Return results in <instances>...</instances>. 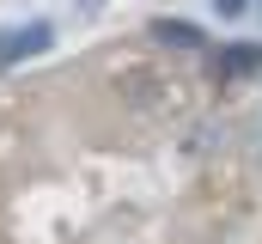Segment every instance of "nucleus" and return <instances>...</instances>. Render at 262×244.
Masks as SVG:
<instances>
[{"label":"nucleus","instance_id":"1","mask_svg":"<svg viewBox=\"0 0 262 244\" xmlns=\"http://www.w3.org/2000/svg\"><path fill=\"white\" fill-rule=\"evenodd\" d=\"M55 49V25L49 18H31V25H6L0 31V73H12L18 61H37Z\"/></svg>","mask_w":262,"mask_h":244},{"label":"nucleus","instance_id":"2","mask_svg":"<svg viewBox=\"0 0 262 244\" xmlns=\"http://www.w3.org/2000/svg\"><path fill=\"white\" fill-rule=\"evenodd\" d=\"M213 67H220L226 79H250V73H262V43H226V49L213 55Z\"/></svg>","mask_w":262,"mask_h":244},{"label":"nucleus","instance_id":"3","mask_svg":"<svg viewBox=\"0 0 262 244\" xmlns=\"http://www.w3.org/2000/svg\"><path fill=\"white\" fill-rule=\"evenodd\" d=\"M152 37H159L165 49H201V43H207L189 18H152Z\"/></svg>","mask_w":262,"mask_h":244},{"label":"nucleus","instance_id":"4","mask_svg":"<svg viewBox=\"0 0 262 244\" xmlns=\"http://www.w3.org/2000/svg\"><path fill=\"white\" fill-rule=\"evenodd\" d=\"M244 6H250V0H213V12H220V18H238Z\"/></svg>","mask_w":262,"mask_h":244}]
</instances>
